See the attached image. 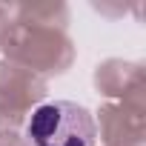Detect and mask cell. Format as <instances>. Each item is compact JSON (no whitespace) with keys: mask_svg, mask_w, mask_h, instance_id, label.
<instances>
[{"mask_svg":"<svg viewBox=\"0 0 146 146\" xmlns=\"http://www.w3.org/2000/svg\"><path fill=\"white\" fill-rule=\"evenodd\" d=\"M26 137L32 146H95L98 126L95 117L78 103L46 100L32 112Z\"/></svg>","mask_w":146,"mask_h":146,"instance_id":"obj_1","label":"cell"}]
</instances>
